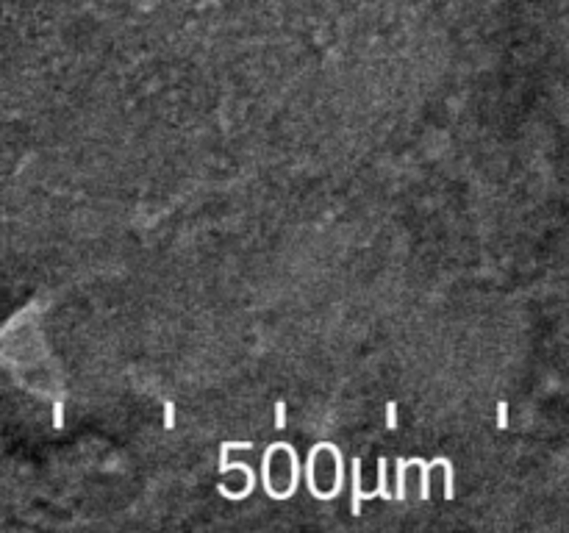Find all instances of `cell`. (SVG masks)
<instances>
[{
    "label": "cell",
    "mask_w": 569,
    "mask_h": 533,
    "mask_svg": "<svg viewBox=\"0 0 569 533\" xmlns=\"http://www.w3.org/2000/svg\"><path fill=\"white\" fill-rule=\"evenodd\" d=\"M361 500H364V491H361V461L353 458V505H350L353 516L361 514Z\"/></svg>",
    "instance_id": "cell-1"
},
{
    "label": "cell",
    "mask_w": 569,
    "mask_h": 533,
    "mask_svg": "<svg viewBox=\"0 0 569 533\" xmlns=\"http://www.w3.org/2000/svg\"><path fill=\"white\" fill-rule=\"evenodd\" d=\"M375 497L392 500V491H386V458H377V491Z\"/></svg>",
    "instance_id": "cell-2"
},
{
    "label": "cell",
    "mask_w": 569,
    "mask_h": 533,
    "mask_svg": "<svg viewBox=\"0 0 569 533\" xmlns=\"http://www.w3.org/2000/svg\"><path fill=\"white\" fill-rule=\"evenodd\" d=\"M406 464H408V461H403V458L397 461V491H395V497H397V500L406 497Z\"/></svg>",
    "instance_id": "cell-3"
},
{
    "label": "cell",
    "mask_w": 569,
    "mask_h": 533,
    "mask_svg": "<svg viewBox=\"0 0 569 533\" xmlns=\"http://www.w3.org/2000/svg\"><path fill=\"white\" fill-rule=\"evenodd\" d=\"M53 428L61 431L64 428V400H56L53 403Z\"/></svg>",
    "instance_id": "cell-4"
},
{
    "label": "cell",
    "mask_w": 569,
    "mask_h": 533,
    "mask_svg": "<svg viewBox=\"0 0 569 533\" xmlns=\"http://www.w3.org/2000/svg\"><path fill=\"white\" fill-rule=\"evenodd\" d=\"M386 428H389V431H397V403L395 400L386 403Z\"/></svg>",
    "instance_id": "cell-5"
},
{
    "label": "cell",
    "mask_w": 569,
    "mask_h": 533,
    "mask_svg": "<svg viewBox=\"0 0 569 533\" xmlns=\"http://www.w3.org/2000/svg\"><path fill=\"white\" fill-rule=\"evenodd\" d=\"M164 428H167V431L175 428V406H172V400H164Z\"/></svg>",
    "instance_id": "cell-6"
},
{
    "label": "cell",
    "mask_w": 569,
    "mask_h": 533,
    "mask_svg": "<svg viewBox=\"0 0 569 533\" xmlns=\"http://www.w3.org/2000/svg\"><path fill=\"white\" fill-rule=\"evenodd\" d=\"M275 428H278V431H283V428H286V403H283V400L275 403Z\"/></svg>",
    "instance_id": "cell-7"
},
{
    "label": "cell",
    "mask_w": 569,
    "mask_h": 533,
    "mask_svg": "<svg viewBox=\"0 0 569 533\" xmlns=\"http://www.w3.org/2000/svg\"><path fill=\"white\" fill-rule=\"evenodd\" d=\"M497 428L503 431V428H508V403L500 400L497 403Z\"/></svg>",
    "instance_id": "cell-8"
}]
</instances>
